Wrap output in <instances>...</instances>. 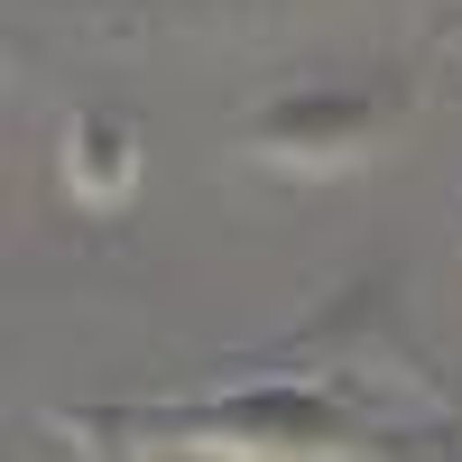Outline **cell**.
I'll use <instances>...</instances> for the list:
<instances>
[{"label":"cell","instance_id":"7a4b0ae2","mask_svg":"<svg viewBox=\"0 0 462 462\" xmlns=\"http://www.w3.org/2000/svg\"><path fill=\"white\" fill-rule=\"evenodd\" d=\"M361 121H370V102H287V111H268V139L296 148V130H333V148H352Z\"/></svg>","mask_w":462,"mask_h":462},{"label":"cell","instance_id":"6da1fadb","mask_svg":"<svg viewBox=\"0 0 462 462\" xmlns=\"http://www.w3.org/2000/svg\"><path fill=\"white\" fill-rule=\"evenodd\" d=\"M65 176H74V195H111V185H130V130L102 121V111H84L74 139H65Z\"/></svg>","mask_w":462,"mask_h":462}]
</instances>
